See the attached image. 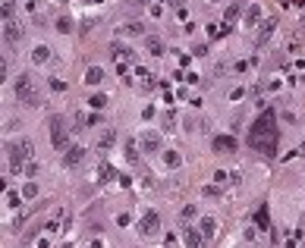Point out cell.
Wrapping results in <instances>:
<instances>
[{
  "instance_id": "cell-1",
  "label": "cell",
  "mask_w": 305,
  "mask_h": 248,
  "mask_svg": "<svg viewBox=\"0 0 305 248\" xmlns=\"http://www.w3.org/2000/svg\"><path fill=\"white\" fill-rule=\"evenodd\" d=\"M249 144L255 151H261L265 157H274L277 154V113L274 110H265V113L255 119V126H252V132H249Z\"/></svg>"
},
{
  "instance_id": "cell-2",
  "label": "cell",
  "mask_w": 305,
  "mask_h": 248,
  "mask_svg": "<svg viewBox=\"0 0 305 248\" xmlns=\"http://www.w3.org/2000/svg\"><path fill=\"white\" fill-rule=\"evenodd\" d=\"M32 151H35V148H32V142H29V139H22V142H10V144H6V157H10V170H13V173H19L25 160H32Z\"/></svg>"
},
{
  "instance_id": "cell-3",
  "label": "cell",
  "mask_w": 305,
  "mask_h": 248,
  "mask_svg": "<svg viewBox=\"0 0 305 248\" xmlns=\"http://www.w3.org/2000/svg\"><path fill=\"white\" fill-rule=\"evenodd\" d=\"M16 98H19L25 107H38V104H41V95H38V88H35V79H32L29 72L16 79Z\"/></svg>"
},
{
  "instance_id": "cell-4",
  "label": "cell",
  "mask_w": 305,
  "mask_h": 248,
  "mask_svg": "<svg viewBox=\"0 0 305 248\" xmlns=\"http://www.w3.org/2000/svg\"><path fill=\"white\" fill-rule=\"evenodd\" d=\"M50 144H54L57 151H63L66 144H70V132H66L63 116H60V113H54V116H50Z\"/></svg>"
},
{
  "instance_id": "cell-5",
  "label": "cell",
  "mask_w": 305,
  "mask_h": 248,
  "mask_svg": "<svg viewBox=\"0 0 305 248\" xmlns=\"http://www.w3.org/2000/svg\"><path fill=\"white\" fill-rule=\"evenodd\" d=\"M157 233H160V217H157L154 211H148L145 217L139 220V236L142 239H151V236H157Z\"/></svg>"
},
{
  "instance_id": "cell-6",
  "label": "cell",
  "mask_w": 305,
  "mask_h": 248,
  "mask_svg": "<svg viewBox=\"0 0 305 248\" xmlns=\"http://www.w3.org/2000/svg\"><path fill=\"white\" fill-rule=\"evenodd\" d=\"M22 35H25V29L16 19H3V44H10V47H16L22 41Z\"/></svg>"
},
{
  "instance_id": "cell-7",
  "label": "cell",
  "mask_w": 305,
  "mask_h": 248,
  "mask_svg": "<svg viewBox=\"0 0 305 248\" xmlns=\"http://www.w3.org/2000/svg\"><path fill=\"white\" fill-rule=\"evenodd\" d=\"M66 226H70V208H60L54 217L47 220L44 229H47V233H60V229H66Z\"/></svg>"
},
{
  "instance_id": "cell-8",
  "label": "cell",
  "mask_w": 305,
  "mask_h": 248,
  "mask_svg": "<svg viewBox=\"0 0 305 248\" xmlns=\"http://www.w3.org/2000/svg\"><path fill=\"white\" fill-rule=\"evenodd\" d=\"M274 29H277V19H265V22L258 25V35H255V47H258V50H261V47H265L267 41H270Z\"/></svg>"
},
{
  "instance_id": "cell-9",
  "label": "cell",
  "mask_w": 305,
  "mask_h": 248,
  "mask_svg": "<svg viewBox=\"0 0 305 248\" xmlns=\"http://www.w3.org/2000/svg\"><path fill=\"white\" fill-rule=\"evenodd\" d=\"M211 148H214V154H233L236 151V139L233 135H217V139L211 142Z\"/></svg>"
},
{
  "instance_id": "cell-10",
  "label": "cell",
  "mask_w": 305,
  "mask_h": 248,
  "mask_svg": "<svg viewBox=\"0 0 305 248\" xmlns=\"http://www.w3.org/2000/svg\"><path fill=\"white\" fill-rule=\"evenodd\" d=\"M82 160H85V148H79V144L66 148V154H63V164H66V167H79Z\"/></svg>"
},
{
  "instance_id": "cell-11",
  "label": "cell",
  "mask_w": 305,
  "mask_h": 248,
  "mask_svg": "<svg viewBox=\"0 0 305 248\" xmlns=\"http://www.w3.org/2000/svg\"><path fill=\"white\" fill-rule=\"evenodd\" d=\"M139 144H142V151L154 154V151H160V135H157V132H142Z\"/></svg>"
},
{
  "instance_id": "cell-12",
  "label": "cell",
  "mask_w": 305,
  "mask_h": 248,
  "mask_svg": "<svg viewBox=\"0 0 305 248\" xmlns=\"http://www.w3.org/2000/svg\"><path fill=\"white\" fill-rule=\"evenodd\" d=\"M183 239H186V245H189V248H201V245L208 242V239L201 236V229H192V226L183 229Z\"/></svg>"
},
{
  "instance_id": "cell-13",
  "label": "cell",
  "mask_w": 305,
  "mask_h": 248,
  "mask_svg": "<svg viewBox=\"0 0 305 248\" xmlns=\"http://www.w3.org/2000/svg\"><path fill=\"white\" fill-rule=\"evenodd\" d=\"M239 13H242V0H233V3L224 10V22H227V25H233L236 19H239Z\"/></svg>"
},
{
  "instance_id": "cell-14",
  "label": "cell",
  "mask_w": 305,
  "mask_h": 248,
  "mask_svg": "<svg viewBox=\"0 0 305 248\" xmlns=\"http://www.w3.org/2000/svg\"><path fill=\"white\" fill-rule=\"evenodd\" d=\"M265 19H261V6L255 3V6H249V10H245V25H252V29H255V25H261Z\"/></svg>"
},
{
  "instance_id": "cell-15",
  "label": "cell",
  "mask_w": 305,
  "mask_h": 248,
  "mask_svg": "<svg viewBox=\"0 0 305 248\" xmlns=\"http://www.w3.org/2000/svg\"><path fill=\"white\" fill-rule=\"evenodd\" d=\"M114 142H116V132L114 129H104V135L98 139V148L101 151H110V148H114Z\"/></svg>"
},
{
  "instance_id": "cell-16",
  "label": "cell",
  "mask_w": 305,
  "mask_h": 248,
  "mask_svg": "<svg viewBox=\"0 0 305 248\" xmlns=\"http://www.w3.org/2000/svg\"><path fill=\"white\" fill-rule=\"evenodd\" d=\"M145 47H148L151 57H160V54H164V41H160V38H145Z\"/></svg>"
},
{
  "instance_id": "cell-17",
  "label": "cell",
  "mask_w": 305,
  "mask_h": 248,
  "mask_svg": "<svg viewBox=\"0 0 305 248\" xmlns=\"http://www.w3.org/2000/svg\"><path fill=\"white\" fill-rule=\"evenodd\" d=\"M198 229H201V236H205L208 242H211V239H214V229H217V223H214V220H211V217H205V220H201V223H198Z\"/></svg>"
},
{
  "instance_id": "cell-18",
  "label": "cell",
  "mask_w": 305,
  "mask_h": 248,
  "mask_svg": "<svg viewBox=\"0 0 305 248\" xmlns=\"http://www.w3.org/2000/svg\"><path fill=\"white\" fill-rule=\"evenodd\" d=\"M32 60H35V63H47V60H50V47L38 44L35 50H32Z\"/></svg>"
},
{
  "instance_id": "cell-19",
  "label": "cell",
  "mask_w": 305,
  "mask_h": 248,
  "mask_svg": "<svg viewBox=\"0 0 305 248\" xmlns=\"http://www.w3.org/2000/svg\"><path fill=\"white\" fill-rule=\"evenodd\" d=\"M101 79H104V70H101V66H91V70L85 72V82L88 85H98Z\"/></svg>"
},
{
  "instance_id": "cell-20",
  "label": "cell",
  "mask_w": 305,
  "mask_h": 248,
  "mask_svg": "<svg viewBox=\"0 0 305 248\" xmlns=\"http://www.w3.org/2000/svg\"><path fill=\"white\" fill-rule=\"evenodd\" d=\"M255 220H258V229H270V220H267V204H261V208H258Z\"/></svg>"
},
{
  "instance_id": "cell-21",
  "label": "cell",
  "mask_w": 305,
  "mask_h": 248,
  "mask_svg": "<svg viewBox=\"0 0 305 248\" xmlns=\"http://www.w3.org/2000/svg\"><path fill=\"white\" fill-rule=\"evenodd\" d=\"M120 32H123V35H142V32H145V25H142V22H126Z\"/></svg>"
},
{
  "instance_id": "cell-22",
  "label": "cell",
  "mask_w": 305,
  "mask_h": 248,
  "mask_svg": "<svg viewBox=\"0 0 305 248\" xmlns=\"http://www.w3.org/2000/svg\"><path fill=\"white\" fill-rule=\"evenodd\" d=\"M123 154H126V160H129V164H139V151H135V142H132V139L126 142V151H123Z\"/></svg>"
},
{
  "instance_id": "cell-23",
  "label": "cell",
  "mask_w": 305,
  "mask_h": 248,
  "mask_svg": "<svg viewBox=\"0 0 305 248\" xmlns=\"http://www.w3.org/2000/svg\"><path fill=\"white\" fill-rule=\"evenodd\" d=\"M164 129L167 132H176V113H173V110H167V113H164Z\"/></svg>"
},
{
  "instance_id": "cell-24",
  "label": "cell",
  "mask_w": 305,
  "mask_h": 248,
  "mask_svg": "<svg viewBox=\"0 0 305 248\" xmlns=\"http://www.w3.org/2000/svg\"><path fill=\"white\" fill-rule=\"evenodd\" d=\"M13 6H16V0H0V13H3V19H13Z\"/></svg>"
},
{
  "instance_id": "cell-25",
  "label": "cell",
  "mask_w": 305,
  "mask_h": 248,
  "mask_svg": "<svg viewBox=\"0 0 305 248\" xmlns=\"http://www.w3.org/2000/svg\"><path fill=\"white\" fill-rule=\"evenodd\" d=\"M164 164L170 167V170H173V167H180V154H176V151H164Z\"/></svg>"
},
{
  "instance_id": "cell-26",
  "label": "cell",
  "mask_w": 305,
  "mask_h": 248,
  "mask_svg": "<svg viewBox=\"0 0 305 248\" xmlns=\"http://www.w3.org/2000/svg\"><path fill=\"white\" fill-rule=\"evenodd\" d=\"M22 198H25L22 192H10V195H6V201H10V208H19V204H22Z\"/></svg>"
},
{
  "instance_id": "cell-27",
  "label": "cell",
  "mask_w": 305,
  "mask_h": 248,
  "mask_svg": "<svg viewBox=\"0 0 305 248\" xmlns=\"http://www.w3.org/2000/svg\"><path fill=\"white\" fill-rule=\"evenodd\" d=\"M88 104L95 107V110H101V107L107 104V98H104V95H91V98H88Z\"/></svg>"
},
{
  "instance_id": "cell-28",
  "label": "cell",
  "mask_w": 305,
  "mask_h": 248,
  "mask_svg": "<svg viewBox=\"0 0 305 248\" xmlns=\"http://www.w3.org/2000/svg\"><path fill=\"white\" fill-rule=\"evenodd\" d=\"M22 195H25V198H35V195H38V185H35V182H25V185H22Z\"/></svg>"
},
{
  "instance_id": "cell-29",
  "label": "cell",
  "mask_w": 305,
  "mask_h": 248,
  "mask_svg": "<svg viewBox=\"0 0 305 248\" xmlns=\"http://www.w3.org/2000/svg\"><path fill=\"white\" fill-rule=\"evenodd\" d=\"M101 179H104V182H110V179H114V167H107V164H101Z\"/></svg>"
},
{
  "instance_id": "cell-30",
  "label": "cell",
  "mask_w": 305,
  "mask_h": 248,
  "mask_svg": "<svg viewBox=\"0 0 305 248\" xmlns=\"http://www.w3.org/2000/svg\"><path fill=\"white\" fill-rule=\"evenodd\" d=\"M57 32H63V35H66V32H73V22L66 19V16H63V19H57Z\"/></svg>"
},
{
  "instance_id": "cell-31",
  "label": "cell",
  "mask_w": 305,
  "mask_h": 248,
  "mask_svg": "<svg viewBox=\"0 0 305 248\" xmlns=\"http://www.w3.org/2000/svg\"><path fill=\"white\" fill-rule=\"evenodd\" d=\"M205 198H220V185H205Z\"/></svg>"
},
{
  "instance_id": "cell-32",
  "label": "cell",
  "mask_w": 305,
  "mask_h": 248,
  "mask_svg": "<svg viewBox=\"0 0 305 248\" xmlns=\"http://www.w3.org/2000/svg\"><path fill=\"white\" fill-rule=\"evenodd\" d=\"M195 204H186V208H183V220H192V217H195Z\"/></svg>"
},
{
  "instance_id": "cell-33",
  "label": "cell",
  "mask_w": 305,
  "mask_h": 248,
  "mask_svg": "<svg viewBox=\"0 0 305 248\" xmlns=\"http://www.w3.org/2000/svg\"><path fill=\"white\" fill-rule=\"evenodd\" d=\"M50 88H54V91H66V82H63V79H54V75H50Z\"/></svg>"
},
{
  "instance_id": "cell-34",
  "label": "cell",
  "mask_w": 305,
  "mask_h": 248,
  "mask_svg": "<svg viewBox=\"0 0 305 248\" xmlns=\"http://www.w3.org/2000/svg\"><path fill=\"white\" fill-rule=\"evenodd\" d=\"M214 179H217V182H227V179H230V173H227V170H217Z\"/></svg>"
},
{
  "instance_id": "cell-35",
  "label": "cell",
  "mask_w": 305,
  "mask_h": 248,
  "mask_svg": "<svg viewBox=\"0 0 305 248\" xmlns=\"http://www.w3.org/2000/svg\"><path fill=\"white\" fill-rule=\"evenodd\" d=\"M129 3H132V6H142V3H148V0H129Z\"/></svg>"
},
{
  "instance_id": "cell-36",
  "label": "cell",
  "mask_w": 305,
  "mask_h": 248,
  "mask_svg": "<svg viewBox=\"0 0 305 248\" xmlns=\"http://www.w3.org/2000/svg\"><path fill=\"white\" fill-rule=\"evenodd\" d=\"M299 154H305V142H302V148H299Z\"/></svg>"
}]
</instances>
